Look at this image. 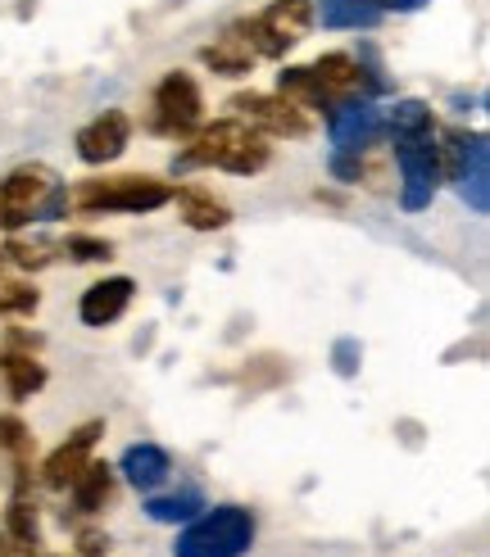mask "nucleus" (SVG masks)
<instances>
[{
    "instance_id": "6e6552de",
    "label": "nucleus",
    "mask_w": 490,
    "mask_h": 557,
    "mask_svg": "<svg viewBox=\"0 0 490 557\" xmlns=\"http://www.w3.org/2000/svg\"><path fill=\"white\" fill-rule=\"evenodd\" d=\"M228 109H232V119L250 123L259 136H286V141H299V136H309V132H314L309 109L291 104L286 96L241 91V96H232V100H228Z\"/></svg>"
},
{
    "instance_id": "39448f33",
    "label": "nucleus",
    "mask_w": 490,
    "mask_h": 557,
    "mask_svg": "<svg viewBox=\"0 0 490 557\" xmlns=\"http://www.w3.org/2000/svg\"><path fill=\"white\" fill-rule=\"evenodd\" d=\"M436 141H441L445 182L458 186V195L468 200L473 213H486L490 209V141L481 132H463V127H450Z\"/></svg>"
},
{
    "instance_id": "a211bd4d",
    "label": "nucleus",
    "mask_w": 490,
    "mask_h": 557,
    "mask_svg": "<svg viewBox=\"0 0 490 557\" xmlns=\"http://www.w3.org/2000/svg\"><path fill=\"white\" fill-rule=\"evenodd\" d=\"M314 18H322V27H332V33H368L387 18V10L377 5V0H314Z\"/></svg>"
},
{
    "instance_id": "cd10ccee",
    "label": "nucleus",
    "mask_w": 490,
    "mask_h": 557,
    "mask_svg": "<svg viewBox=\"0 0 490 557\" xmlns=\"http://www.w3.org/2000/svg\"><path fill=\"white\" fill-rule=\"evenodd\" d=\"M359 358H364V349H359V341H354V336H341V341L332 345L336 376H359Z\"/></svg>"
},
{
    "instance_id": "1a4fd4ad",
    "label": "nucleus",
    "mask_w": 490,
    "mask_h": 557,
    "mask_svg": "<svg viewBox=\"0 0 490 557\" xmlns=\"http://www.w3.org/2000/svg\"><path fill=\"white\" fill-rule=\"evenodd\" d=\"M327 136H332V150L336 154H368L387 141V114L372 104V100H341L327 109Z\"/></svg>"
},
{
    "instance_id": "423d86ee",
    "label": "nucleus",
    "mask_w": 490,
    "mask_h": 557,
    "mask_svg": "<svg viewBox=\"0 0 490 557\" xmlns=\"http://www.w3.org/2000/svg\"><path fill=\"white\" fill-rule=\"evenodd\" d=\"M391 154L400 169V205L408 213L431 209L436 190H441L445 173H441V141L436 132H418V136H391Z\"/></svg>"
},
{
    "instance_id": "4468645a",
    "label": "nucleus",
    "mask_w": 490,
    "mask_h": 557,
    "mask_svg": "<svg viewBox=\"0 0 490 557\" xmlns=\"http://www.w3.org/2000/svg\"><path fill=\"white\" fill-rule=\"evenodd\" d=\"M119 471H123V481L132 490L155 494L163 481L173 476V458H169V449H159V444H127L123 458H119Z\"/></svg>"
},
{
    "instance_id": "5701e85b",
    "label": "nucleus",
    "mask_w": 490,
    "mask_h": 557,
    "mask_svg": "<svg viewBox=\"0 0 490 557\" xmlns=\"http://www.w3.org/2000/svg\"><path fill=\"white\" fill-rule=\"evenodd\" d=\"M0 259H5L10 268H19V272H41V268H50L54 259H60V245L46 240V236H10L5 249H0Z\"/></svg>"
},
{
    "instance_id": "b1692460",
    "label": "nucleus",
    "mask_w": 490,
    "mask_h": 557,
    "mask_svg": "<svg viewBox=\"0 0 490 557\" xmlns=\"http://www.w3.org/2000/svg\"><path fill=\"white\" fill-rule=\"evenodd\" d=\"M418 132H436L431 104H422V100H395V109L387 114V141H391V136H418Z\"/></svg>"
},
{
    "instance_id": "412c9836",
    "label": "nucleus",
    "mask_w": 490,
    "mask_h": 557,
    "mask_svg": "<svg viewBox=\"0 0 490 557\" xmlns=\"http://www.w3.org/2000/svg\"><path fill=\"white\" fill-rule=\"evenodd\" d=\"M205 512V494L200 490H173V494H150L146 498V517L159 525H186L191 517Z\"/></svg>"
},
{
    "instance_id": "f257e3e1",
    "label": "nucleus",
    "mask_w": 490,
    "mask_h": 557,
    "mask_svg": "<svg viewBox=\"0 0 490 557\" xmlns=\"http://www.w3.org/2000/svg\"><path fill=\"white\" fill-rule=\"evenodd\" d=\"M272 163L268 136H259L241 119H213L200 123L186 136V146L173 154V173H196V169H223L232 177H255Z\"/></svg>"
},
{
    "instance_id": "9d476101",
    "label": "nucleus",
    "mask_w": 490,
    "mask_h": 557,
    "mask_svg": "<svg viewBox=\"0 0 490 557\" xmlns=\"http://www.w3.org/2000/svg\"><path fill=\"white\" fill-rule=\"evenodd\" d=\"M60 182L46 163H23V169H14L5 182H0V227L5 232H19L33 222V209L41 195Z\"/></svg>"
},
{
    "instance_id": "0eeeda50",
    "label": "nucleus",
    "mask_w": 490,
    "mask_h": 557,
    "mask_svg": "<svg viewBox=\"0 0 490 557\" xmlns=\"http://www.w3.org/2000/svg\"><path fill=\"white\" fill-rule=\"evenodd\" d=\"M205 123V96L200 82L191 73H163L159 87L150 91V109H146V132L169 136V141H186L191 132Z\"/></svg>"
},
{
    "instance_id": "6ab92c4d",
    "label": "nucleus",
    "mask_w": 490,
    "mask_h": 557,
    "mask_svg": "<svg viewBox=\"0 0 490 557\" xmlns=\"http://www.w3.org/2000/svg\"><path fill=\"white\" fill-rule=\"evenodd\" d=\"M0 381H5L10 399H33L37 389L46 385V363L37 354H23V349H5L0 354Z\"/></svg>"
},
{
    "instance_id": "4be33fe9",
    "label": "nucleus",
    "mask_w": 490,
    "mask_h": 557,
    "mask_svg": "<svg viewBox=\"0 0 490 557\" xmlns=\"http://www.w3.org/2000/svg\"><path fill=\"white\" fill-rule=\"evenodd\" d=\"M278 96H286V100L299 104V109H318V114H327V109H332V100H327L322 87H318L314 69H305V64H291V69L278 73Z\"/></svg>"
},
{
    "instance_id": "a878e982",
    "label": "nucleus",
    "mask_w": 490,
    "mask_h": 557,
    "mask_svg": "<svg viewBox=\"0 0 490 557\" xmlns=\"http://www.w3.org/2000/svg\"><path fill=\"white\" fill-rule=\"evenodd\" d=\"M0 454H10L14 462H27V454H33V431L14 412L0 417Z\"/></svg>"
},
{
    "instance_id": "7ed1b4c3",
    "label": "nucleus",
    "mask_w": 490,
    "mask_h": 557,
    "mask_svg": "<svg viewBox=\"0 0 490 557\" xmlns=\"http://www.w3.org/2000/svg\"><path fill=\"white\" fill-rule=\"evenodd\" d=\"M250 548H255V512L223 504V508H205L200 517L182 525L173 557H245Z\"/></svg>"
},
{
    "instance_id": "dca6fc26",
    "label": "nucleus",
    "mask_w": 490,
    "mask_h": 557,
    "mask_svg": "<svg viewBox=\"0 0 490 557\" xmlns=\"http://www.w3.org/2000/svg\"><path fill=\"white\" fill-rule=\"evenodd\" d=\"M173 200L182 209V222L191 232H223L228 222H232V209L218 200V195L209 186H196V182H186V186H173Z\"/></svg>"
},
{
    "instance_id": "2eb2a0df",
    "label": "nucleus",
    "mask_w": 490,
    "mask_h": 557,
    "mask_svg": "<svg viewBox=\"0 0 490 557\" xmlns=\"http://www.w3.org/2000/svg\"><path fill=\"white\" fill-rule=\"evenodd\" d=\"M0 544L10 557H37L41 548V512L27 494H14L5 508V525H0Z\"/></svg>"
},
{
    "instance_id": "9b49d317",
    "label": "nucleus",
    "mask_w": 490,
    "mask_h": 557,
    "mask_svg": "<svg viewBox=\"0 0 490 557\" xmlns=\"http://www.w3.org/2000/svg\"><path fill=\"white\" fill-rule=\"evenodd\" d=\"M132 141V119L123 109H105L96 114L87 127H77L73 146H77V159L87 163V169H105V163H114Z\"/></svg>"
},
{
    "instance_id": "ddd939ff",
    "label": "nucleus",
    "mask_w": 490,
    "mask_h": 557,
    "mask_svg": "<svg viewBox=\"0 0 490 557\" xmlns=\"http://www.w3.org/2000/svg\"><path fill=\"white\" fill-rule=\"evenodd\" d=\"M136 295V282L132 276H105V282L87 286L77 299V318L82 326H91V331H105V326H114L123 313H127V304Z\"/></svg>"
},
{
    "instance_id": "f03ea898",
    "label": "nucleus",
    "mask_w": 490,
    "mask_h": 557,
    "mask_svg": "<svg viewBox=\"0 0 490 557\" xmlns=\"http://www.w3.org/2000/svg\"><path fill=\"white\" fill-rule=\"evenodd\" d=\"M173 205V186L146 177V173H123V177H91L69 190V209L77 213H155Z\"/></svg>"
},
{
    "instance_id": "f8f14e48",
    "label": "nucleus",
    "mask_w": 490,
    "mask_h": 557,
    "mask_svg": "<svg viewBox=\"0 0 490 557\" xmlns=\"http://www.w3.org/2000/svg\"><path fill=\"white\" fill-rule=\"evenodd\" d=\"M100 435H105V422H82L64 444H54V449L46 454V462H41V485L69 490L77 471L91 462V449H96Z\"/></svg>"
},
{
    "instance_id": "20e7f679",
    "label": "nucleus",
    "mask_w": 490,
    "mask_h": 557,
    "mask_svg": "<svg viewBox=\"0 0 490 557\" xmlns=\"http://www.w3.org/2000/svg\"><path fill=\"white\" fill-rule=\"evenodd\" d=\"M314 27V0H272V5L255 18H236L232 33L250 46L259 60H282L291 46L305 41Z\"/></svg>"
},
{
    "instance_id": "f3484780",
    "label": "nucleus",
    "mask_w": 490,
    "mask_h": 557,
    "mask_svg": "<svg viewBox=\"0 0 490 557\" xmlns=\"http://www.w3.org/2000/svg\"><path fill=\"white\" fill-rule=\"evenodd\" d=\"M114 490H119V481H114V467L109 462H87L73 476V485H69V494H73V508L82 512V517H96V512H105L109 504H114Z\"/></svg>"
},
{
    "instance_id": "aec40b11",
    "label": "nucleus",
    "mask_w": 490,
    "mask_h": 557,
    "mask_svg": "<svg viewBox=\"0 0 490 557\" xmlns=\"http://www.w3.org/2000/svg\"><path fill=\"white\" fill-rule=\"evenodd\" d=\"M200 60H205L218 77H250V69H255L259 54H255V50L245 46V41L232 33V27H228V33L218 37L213 46H205V50H200Z\"/></svg>"
},
{
    "instance_id": "7c9ffc66",
    "label": "nucleus",
    "mask_w": 490,
    "mask_h": 557,
    "mask_svg": "<svg viewBox=\"0 0 490 557\" xmlns=\"http://www.w3.org/2000/svg\"><path fill=\"white\" fill-rule=\"evenodd\" d=\"M377 5H381V10H387V14H391V10L408 14V10H422V5H427V0H377Z\"/></svg>"
},
{
    "instance_id": "393cba45",
    "label": "nucleus",
    "mask_w": 490,
    "mask_h": 557,
    "mask_svg": "<svg viewBox=\"0 0 490 557\" xmlns=\"http://www.w3.org/2000/svg\"><path fill=\"white\" fill-rule=\"evenodd\" d=\"M60 255H69L73 263H109V259H114V245H109L105 236H82V232H73L69 240H60Z\"/></svg>"
},
{
    "instance_id": "c756f323",
    "label": "nucleus",
    "mask_w": 490,
    "mask_h": 557,
    "mask_svg": "<svg viewBox=\"0 0 490 557\" xmlns=\"http://www.w3.org/2000/svg\"><path fill=\"white\" fill-rule=\"evenodd\" d=\"M105 548H109V540L96 535V531H87V535L77 540V557H105Z\"/></svg>"
},
{
    "instance_id": "c85d7f7f",
    "label": "nucleus",
    "mask_w": 490,
    "mask_h": 557,
    "mask_svg": "<svg viewBox=\"0 0 490 557\" xmlns=\"http://www.w3.org/2000/svg\"><path fill=\"white\" fill-rule=\"evenodd\" d=\"M359 163H364V154H336V150H332V159H327V169H332V177H336V182L359 186Z\"/></svg>"
},
{
    "instance_id": "bb28decb",
    "label": "nucleus",
    "mask_w": 490,
    "mask_h": 557,
    "mask_svg": "<svg viewBox=\"0 0 490 557\" xmlns=\"http://www.w3.org/2000/svg\"><path fill=\"white\" fill-rule=\"evenodd\" d=\"M37 304H41V295L27 282H0V313L5 318H33Z\"/></svg>"
}]
</instances>
